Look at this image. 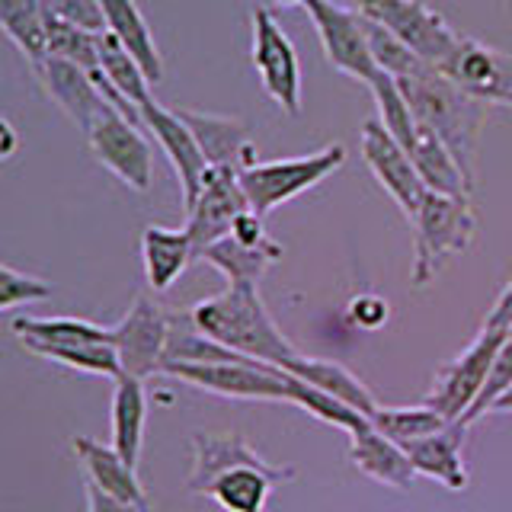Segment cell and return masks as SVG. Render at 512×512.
<instances>
[{
    "instance_id": "277c9868",
    "label": "cell",
    "mask_w": 512,
    "mask_h": 512,
    "mask_svg": "<svg viewBox=\"0 0 512 512\" xmlns=\"http://www.w3.org/2000/svg\"><path fill=\"white\" fill-rule=\"evenodd\" d=\"M346 148L343 144H327L324 151L304 157H282V160H256L247 170L237 173L240 189H244L250 212L266 218L288 199L314 189L343 167Z\"/></svg>"
},
{
    "instance_id": "484cf974",
    "label": "cell",
    "mask_w": 512,
    "mask_h": 512,
    "mask_svg": "<svg viewBox=\"0 0 512 512\" xmlns=\"http://www.w3.org/2000/svg\"><path fill=\"white\" fill-rule=\"evenodd\" d=\"M199 260H205L208 266H215L228 285H260V279L266 276V269L272 263L282 260V247L276 240H266V244H244L234 234L208 244Z\"/></svg>"
},
{
    "instance_id": "cb8c5ba5",
    "label": "cell",
    "mask_w": 512,
    "mask_h": 512,
    "mask_svg": "<svg viewBox=\"0 0 512 512\" xmlns=\"http://www.w3.org/2000/svg\"><path fill=\"white\" fill-rule=\"evenodd\" d=\"M285 372L288 375H295V378H301V381H308L311 388H317V391H324V394H330V397H336V400H343L346 407H352L356 413H362L365 420H372L375 416V410L381 407L378 400H375V394L365 388V384L349 372L346 365H340V362H327V359H311V356H292L285 365Z\"/></svg>"
},
{
    "instance_id": "d4e9b609",
    "label": "cell",
    "mask_w": 512,
    "mask_h": 512,
    "mask_svg": "<svg viewBox=\"0 0 512 512\" xmlns=\"http://www.w3.org/2000/svg\"><path fill=\"white\" fill-rule=\"evenodd\" d=\"M349 458L365 477H372L378 484L394 487V490H410L416 477L404 448L391 442L375 426H368L359 436H349Z\"/></svg>"
},
{
    "instance_id": "ac0fdd59",
    "label": "cell",
    "mask_w": 512,
    "mask_h": 512,
    "mask_svg": "<svg viewBox=\"0 0 512 512\" xmlns=\"http://www.w3.org/2000/svg\"><path fill=\"white\" fill-rule=\"evenodd\" d=\"M464 439H468V423H448L445 429L432 432V436L413 439L407 445H400L407 452L410 464L416 474H423L429 480H439L448 490H464L471 484L468 464H464Z\"/></svg>"
},
{
    "instance_id": "f35d334b",
    "label": "cell",
    "mask_w": 512,
    "mask_h": 512,
    "mask_svg": "<svg viewBox=\"0 0 512 512\" xmlns=\"http://www.w3.org/2000/svg\"><path fill=\"white\" fill-rule=\"evenodd\" d=\"M343 4L349 7V10H356L359 16H372L384 0H343Z\"/></svg>"
},
{
    "instance_id": "d6986e66",
    "label": "cell",
    "mask_w": 512,
    "mask_h": 512,
    "mask_svg": "<svg viewBox=\"0 0 512 512\" xmlns=\"http://www.w3.org/2000/svg\"><path fill=\"white\" fill-rule=\"evenodd\" d=\"M180 119L196 135L199 148L208 160V167H228V170H247L256 164V151L250 144L247 125L231 116H215V112H196V109H176Z\"/></svg>"
},
{
    "instance_id": "603a6c76",
    "label": "cell",
    "mask_w": 512,
    "mask_h": 512,
    "mask_svg": "<svg viewBox=\"0 0 512 512\" xmlns=\"http://www.w3.org/2000/svg\"><path fill=\"white\" fill-rule=\"evenodd\" d=\"M96 7L103 13V26L109 36H116L132 58L144 68L151 84H160V77H164V61H160V48L154 42V32L144 20L141 7L135 0H96Z\"/></svg>"
},
{
    "instance_id": "e0dca14e",
    "label": "cell",
    "mask_w": 512,
    "mask_h": 512,
    "mask_svg": "<svg viewBox=\"0 0 512 512\" xmlns=\"http://www.w3.org/2000/svg\"><path fill=\"white\" fill-rule=\"evenodd\" d=\"M295 468H285V464H269V461H256V464H234V468L221 471L212 484L202 490L212 503H218L224 512H266L269 490L285 484V480H295Z\"/></svg>"
},
{
    "instance_id": "74e56055",
    "label": "cell",
    "mask_w": 512,
    "mask_h": 512,
    "mask_svg": "<svg viewBox=\"0 0 512 512\" xmlns=\"http://www.w3.org/2000/svg\"><path fill=\"white\" fill-rule=\"evenodd\" d=\"M16 151H20V135H16V128H13L10 119L0 116V164L10 160Z\"/></svg>"
},
{
    "instance_id": "3957f363",
    "label": "cell",
    "mask_w": 512,
    "mask_h": 512,
    "mask_svg": "<svg viewBox=\"0 0 512 512\" xmlns=\"http://www.w3.org/2000/svg\"><path fill=\"white\" fill-rule=\"evenodd\" d=\"M413 224V288H423L436 279V272L471 247L477 218L468 199L442 196V192L426 189L423 202L410 215Z\"/></svg>"
},
{
    "instance_id": "1f68e13d",
    "label": "cell",
    "mask_w": 512,
    "mask_h": 512,
    "mask_svg": "<svg viewBox=\"0 0 512 512\" xmlns=\"http://www.w3.org/2000/svg\"><path fill=\"white\" fill-rule=\"evenodd\" d=\"M372 426L378 432H384L391 442L407 445L413 439L432 436L448 426V420L442 413H436L429 404H416V407H378L372 416Z\"/></svg>"
},
{
    "instance_id": "f546056e",
    "label": "cell",
    "mask_w": 512,
    "mask_h": 512,
    "mask_svg": "<svg viewBox=\"0 0 512 512\" xmlns=\"http://www.w3.org/2000/svg\"><path fill=\"white\" fill-rule=\"evenodd\" d=\"M282 372H285V368H282ZM285 381H288V394H292V404L301 407L304 413H311L314 420L340 426V429L349 432V436H359V432H365L368 426H372V420H365L362 413L346 407L343 400H336V397H330L324 391L311 388L308 381H301V378L288 375V372H285Z\"/></svg>"
},
{
    "instance_id": "836d02e7",
    "label": "cell",
    "mask_w": 512,
    "mask_h": 512,
    "mask_svg": "<svg viewBox=\"0 0 512 512\" xmlns=\"http://www.w3.org/2000/svg\"><path fill=\"white\" fill-rule=\"evenodd\" d=\"M45 13L58 16V20H68L74 26H84L90 32H103V13L96 7V0H39Z\"/></svg>"
},
{
    "instance_id": "8fae6325",
    "label": "cell",
    "mask_w": 512,
    "mask_h": 512,
    "mask_svg": "<svg viewBox=\"0 0 512 512\" xmlns=\"http://www.w3.org/2000/svg\"><path fill=\"white\" fill-rule=\"evenodd\" d=\"M170 336V314L148 295H138L125 317L112 327V346L119 352L122 375L151 378L164 368Z\"/></svg>"
},
{
    "instance_id": "ab89813d",
    "label": "cell",
    "mask_w": 512,
    "mask_h": 512,
    "mask_svg": "<svg viewBox=\"0 0 512 512\" xmlns=\"http://www.w3.org/2000/svg\"><path fill=\"white\" fill-rule=\"evenodd\" d=\"M490 413H512V388H509V391H503L500 397L493 400Z\"/></svg>"
},
{
    "instance_id": "52a82bcc",
    "label": "cell",
    "mask_w": 512,
    "mask_h": 512,
    "mask_svg": "<svg viewBox=\"0 0 512 512\" xmlns=\"http://www.w3.org/2000/svg\"><path fill=\"white\" fill-rule=\"evenodd\" d=\"M144 135L148 132L138 122L122 116L112 103L93 119L87 132L93 157L135 192H148L154 176V151Z\"/></svg>"
},
{
    "instance_id": "5b68a950",
    "label": "cell",
    "mask_w": 512,
    "mask_h": 512,
    "mask_svg": "<svg viewBox=\"0 0 512 512\" xmlns=\"http://www.w3.org/2000/svg\"><path fill=\"white\" fill-rule=\"evenodd\" d=\"M279 4L301 7L311 16L330 68L346 77H356L362 84H372L378 77V64L372 58V48H368L365 23L356 10H349L346 4H333V0H279Z\"/></svg>"
},
{
    "instance_id": "4fadbf2b",
    "label": "cell",
    "mask_w": 512,
    "mask_h": 512,
    "mask_svg": "<svg viewBox=\"0 0 512 512\" xmlns=\"http://www.w3.org/2000/svg\"><path fill=\"white\" fill-rule=\"evenodd\" d=\"M138 116H141L144 132L154 135V141L160 144V151L167 154L176 180H180V189H183V208H189L192 202H196L202 180L208 173V160H205V154L199 148L196 135L189 132V125L180 119V112L160 106L157 100H151L148 106H141Z\"/></svg>"
},
{
    "instance_id": "83f0119b",
    "label": "cell",
    "mask_w": 512,
    "mask_h": 512,
    "mask_svg": "<svg viewBox=\"0 0 512 512\" xmlns=\"http://www.w3.org/2000/svg\"><path fill=\"white\" fill-rule=\"evenodd\" d=\"M48 13L39 0H0V29L20 48L29 68H39L48 58Z\"/></svg>"
},
{
    "instance_id": "9c48e42d",
    "label": "cell",
    "mask_w": 512,
    "mask_h": 512,
    "mask_svg": "<svg viewBox=\"0 0 512 512\" xmlns=\"http://www.w3.org/2000/svg\"><path fill=\"white\" fill-rule=\"evenodd\" d=\"M253 26V68L260 74L266 96L288 116L301 112V61L295 42L285 36V29L269 10L256 7L250 16Z\"/></svg>"
},
{
    "instance_id": "44dd1931",
    "label": "cell",
    "mask_w": 512,
    "mask_h": 512,
    "mask_svg": "<svg viewBox=\"0 0 512 512\" xmlns=\"http://www.w3.org/2000/svg\"><path fill=\"white\" fill-rule=\"evenodd\" d=\"M407 154L413 160L416 173L426 189L442 192V196H455V199H468L474 183L468 180V173L461 170V164L452 157V151L445 148L442 138L426 128L423 122H416L413 141L407 144Z\"/></svg>"
},
{
    "instance_id": "8992f818",
    "label": "cell",
    "mask_w": 512,
    "mask_h": 512,
    "mask_svg": "<svg viewBox=\"0 0 512 512\" xmlns=\"http://www.w3.org/2000/svg\"><path fill=\"white\" fill-rule=\"evenodd\" d=\"M506 336H509V330H503V327L480 330L477 340L464 349L455 362H448L442 368L423 404L442 413L448 423L464 420V413L474 407V400L480 397V391H484L487 375H490L496 356H500Z\"/></svg>"
},
{
    "instance_id": "6da1fadb",
    "label": "cell",
    "mask_w": 512,
    "mask_h": 512,
    "mask_svg": "<svg viewBox=\"0 0 512 512\" xmlns=\"http://www.w3.org/2000/svg\"><path fill=\"white\" fill-rule=\"evenodd\" d=\"M394 84L404 93L416 122H423L442 138V144L452 151V157L474 183V157H477V141H480V128H484L487 106L477 103L458 84H452L429 61L413 64L407 74L394 77Z\"/></svg>"
},
{
    "instance_id": "30bf717a",
    "label": "cell",
    "mask_w": 512,
    "mask_h": 512,
    "mask_svg": "<svg viewBox=\"0 0 512 512\" xmlns=\"http://www.w3.org/2000/svg\"><path fill=\"white\" fill-rule=\"evenodd\" d=\"M439 71L477 103L512 109V55L500 48L458 36Z\"/></svg>"
},
{
    "instance_id": "8d00e7d4",
    "label": "cell",
    "mask_w": 512,
    "mask_h": 512,
    "mask_svg": "<svg viewBox=\"0 0 512 512\" xmlns=\"http://www.w3.org/2000/svg\"><path fill=\"white\" fill-rule=\"evenodd\" d=\"M484 327H503V330L512 327V282L503 288V295L496 298L493 311H490L487 320H484Z\"/></svg>"
},
{
    "instance_id": "7402d4cb",
    "label": "cell",
    "mask_w": 512,
    "mask_h": 512,
    "mask_svg": "<svg viewBox=\"0 0 512 512\" xmlns=\"http://www.w3.org/2000/svg\"><path fill=\"white\" fill-rule=\"evenodd\" d=\"M141 260H144V279L154 292L167 288L183 276L186 266L196 260V244L186 228H160L151 224L141 234Z\"/></svg>"
},
{
    "instance_id": "7a4b0ae2",
    "label": "cell",
    "mask_w": 512,
    "mask_h": 512,
    "mask_svg": "<svg viewBox=\"0 0 512 512\" xmlns=\"http://www.w3.org/2000/svg\"><path fill=\"white\" fill-rule=\"evenodd\" d=\"M189 320L215 343L228 346L253 362L282 368L298 349L282 336L260 298V285H228L221 295L199 301Z\"/></svg>"
},
{
    "instance_id": "e575fe53",
    "label": "cell",
    "mask_w": 512,
    "mask_h": 512,
    "mask_svg": "<svg viewBox=\"0 0 512 512\" xmlns=\"http://www.w3.org/2000/svg\"><path fill=\"white\" fill-rule=\"evenodd\" d=\"M349 317H352V324L378 330L384 320H388V304H384L378 295H359L349 304Z\"/></svg>"
},
{
    "instance_id": "4dcf8cb0",
    "label": "cell",
    "mask_w": 512,
    "mask_h": 512,
    "mask_svg": "<svg viewBox=\"0 0 512 512\" xmlns=\"http://www.w3.org/2000/svg\"><path fill=\"white\" fill-rule=\"evenodd\" d=\"M48 58H64L84 68L87 74L100 71V32H90L84 26H74L68 20L48 13Z\"/></svg>"
},
{
    "instance_id": "5bb4252c",
    "label": "cell",
    "mask_w": 512,
    "mask_h": 512,
    "mask_svg": "<svg viewBox=\"0 0 512 512\" xmlns=\"http://www.w3.org/2000/svg\"><path fill=\"white\" fill-rule=\"evenodd\" d=\"M362 157L368 170L375 173V180L381 183V189L400 205V212L407 218L416 212V205L423 202L426 186L416 173L410 154L400 148L397 138L384 128L378 119H368L362 125Z\"/></svg>"
},
{
    "instance_id": "d6a6232c",
    "label": "cell",
    "mask_w": 512,
    "mask_h": 512,
    "mask_svg": "<svg viewBox=\"0 0 512 512\" xmlns=\"http://www.w3.org/2000/svg\"><path fill=\"white\" fill-rule=\"evenodd\" d=\"M48 295H52V285L45 279L26 276V272H16L0 263V311L20 308V304H29V301H42Z\"/></svg>"
},
{
    "instance_id": "ba28073f",
    "label": "cell",
    "mask_w": 512,
    "mask_h": 512,
    "mask_svg": "<svg viewBox=\"0 0 512 512\" xmlns=\"http://www.w3.org/2000/svg\"><path fill=\"white\" fill-rule=\"evenodd\" d=\"M164 375H173L192 388L234 397V400H269V404H292L285 372L263 362H218V365H192V362H167Z\"/></svg>"
},
{
    "instance_id": "4316f807",
    "label": "cell",
    "mask_w": 512,
    "mask_h": 512,
    "mask_svg": "<svg viewBox=\"0 0 512 512\" xmlns=\"http://www.w3.org/2000/svg\"><path fill=\"white\" fill-rule=\"evenodd\" d=\"M144 420H148V394L135 375H119L112 391V448L138 468L144 445Z\"/></svg>"
},
{
    "instance_id": "d590c367",
    "label": "cell",
    "mask_w": 512,
    "mask_h": 512,
    "mask_svg": "<svg viewBox=\"0 0 512 512\" xmlns=\"http://www.w3.org/2000/svg\"><path fill=\"white\" fill-rule=\"evenodd\" d=\"M84 496H87V512H151V506H128V503L112 500V496L96 490L87 480H84Z\"/></svg>"
},
{
    "instance_id": "f1b7e54d",
    "label": "cell",
    "mask_w": 512,
    "mask_h": 512,
    "mask_svg": "<svg viewBox=\"0 0 512 512\" xmlns=\"http://www.w3.org/2000/svg\"><path fill=\"white\" fill-rule=\"evenodd\" d=\"M13 333L20 343H112V327L80 317H16Z\"/></svg>"
},
{
    "instance_id": "9a60e30c",
    "label": "cell",
    "mask_w": 512,
    "mask_h": 512,
    "mask_svg": "<svg viewBox=\"0 0 512 512\" xmlns=\"http://www.w3.org/2000/svg\"><path fill=\"white\" fill-rule=\"evenodd\" d=\"M365 20H375L384 29H391L400 42L413 48L423 61L436 64V68L448 58V52H452V45L458 39V32L429 4H423V0H384V4L372 16H365Z\"/></svg>"
},
{
    "instance_id": "2e32d148",
    "label": "cell",
    "mask_w": 512,
    "mask_h": 512,
    "mask_svg": "<svg viewBox=\"0 0 512 512\" xmlns=\"http://www.w3.org/2000/svg\"><path fill=\"white\" fill-rule=\"evenodd\" d=\"M32 74L39 77L48 100H52L84 135L90 132L93 119L109 106V100L100 93V87H96V80L84 68H77V64L64 58H45L39 68H32Z\"/></svg>"
},
{
    "instance_id": "ffe728a7",
    "label": "cell",
    "mask_w": 512,
    "mask_h": 512,
    "mask_svg": "<svg viewBox=\"0 0 512 512\" xmlns=\"http://www.w3.org/2000/svg\"><path fill=\"white\" fill-rule=\"evenodd\" d=\"M71 448L77 461L84 464V474H87V484H93L96 490H103L106 496L128 506H151L148 503V493H144L141 480H138V468H132L116 448L103 445L90 436H74Z\"/></svg>"
},
{
    "instance_id": "60d3db41",
    "label": "cell",
    "mask_w": 512,
    "mask_h": 512,
    "mask_svg": "<svg viewBox=\"0 0 512 512\" xmlns=\"http://www.w3.org/2000/svg\"><path fill=\"white\" fill-rule=\"evenodd\" d=\"M506 346L512 349V327H509V336H506Z\"/></svg>"
},
{
    "instance_id": "7c38bea8",
    "label": "cell",
    "mask_w": 512,
    "mask_h": 512,
    "mask_svg": "<svg viewBox=\"0 0 512 512\" xmlns=\"http://www.w3.org/2000/svg\"><path fill=\"white\" fill-rule=\"evenodd\" d=\"M244 212H250V205H247L244 189H240L237 170L208 167L196 202L186 208V224H183L192 237V244H196V260L208 244L228 237L234 221Z\"/></svg>"
}]
</instances>
